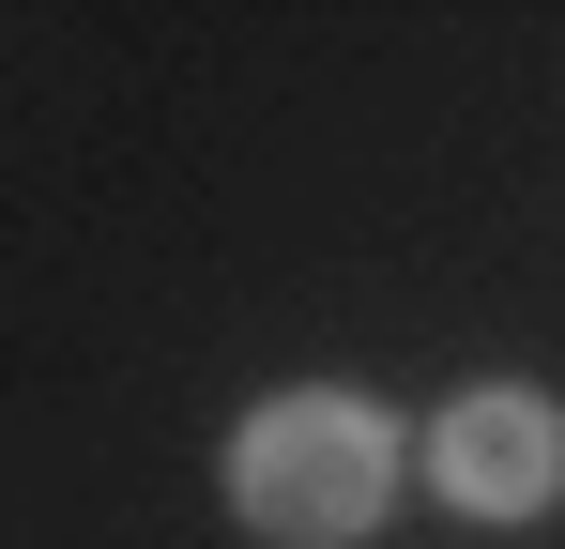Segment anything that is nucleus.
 Here are the masks:
<instances>
[{
    "label": "nucleus",
    "instance_id": "obj_1",
    "mask_svg": "<svg viewBox=\"0 0 565 549\" xmlns=\"http://www.w3.org/2000/svg\"><path fill=\"white\" fill-rule=\"evenodd\" d=\"M397 504V412L352 381H290L230 428V519L260 549H352Z\"/></svg>",
    "mask_w": 565,
    "mask_h": 549
},
{
    "label": "nucleus",
    "instance_id": "obj_2",
    "mask_svg": "<svg viewBox=\"0 0 565 549\" xmlns=\"http://www.w3.org/2000/svg\"><path fill=\"white\" fill-rule=\"evenodd\" d=\"M428 488L459 519H551L565 504V412L535 381H473L459 412L428 428Z\"/></svg>",
    "mask_w": 565,
    "mask_h": 549
}]
</instances>
